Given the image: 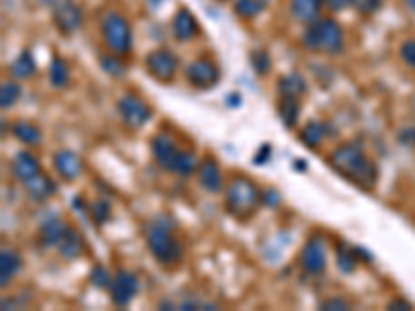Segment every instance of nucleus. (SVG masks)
Listing matches in <instances>:
<instances>
[{
    "label": "nucleus",
    "mask_w": 415,
    "mask_h": 311,
    "mask_svg": "<svg viewBox=\"0 0 415 311\" xmlns=\"http://www.w3.org/2000/svg\"><path fill=\"white\" fill-rule=\"evenodd\" d=\"M148 2H150V4H154V6H158V4H160L162 0H148Z\"/></svg>",
    "instance_id": "obj_45"
},
{
    "label": "nucleus",
    "mask_w": 415,
    "mask_h": 311,
    "mask_svg": "<svg viewBox=\"0 0 415 311\" xmlns=\"http://www.w3.org/2000/svg\"><path fill=\"white\" fill-rule=\"evenodd\" d=\"M388 310H411V305L407 301H403V299H395V301L388 303Z\"/></svg>",
    "instance_id": "obj_43"
},
{
    "label": "nucleus",
    "mask_w": 415,
    "mask_h": 311,
    "mask_svg": "<svg viewBox=\"0 0 415 311\" xmlns=\"http://www.w3.org/2000/svg\"><path fill=\"white\" fill-rule=\"evenodd\" d=\"M58 251H61V255H63L67 262H73L77 258H81L83 251H85V241H83L81 233L69 229L67 234H65V239H63L61 245H58Z\"/></svg>",
    "instance_id": "obj_21"
},
{
    "label": "nucleus",
    "mask_w": 415,
    "mask_h": 311,
    "mask_svg": "<svg viewBox=\"0 0 415 311\" xmlns=\"http://www.w3.org/2000/svg\"><path fill=\"white\" fill-rule=\"evenodd\" d=\"M48 77H50V83H52L56 89H63V87H67V85H69V77H71V73H69L67 63H65L61 56L52 58L50 69H48Z\"/></svg>",
    "instance_id": "obj_27"
},
{
    "label": "nucleus",
    "mask_w": 415,
    "mask_h": 311,
    "mask_svg": "<svg viewBox=\"0 0 415 311\" xmlns=\"http://www.w3.org/2000/svg\"><path fill=\"white\" fill-rule=\"evenodd\" d=\"M303 48L320 54H339L345 48V36L342 27L335 19H316L309 23L302 34Z\"/></svg>",
    "instance_id": "obj_2"
},
{
    "label": "nucleus",
    "mask_w": 415,
    "mask_h": 311,
    "mask_svg": "<svg viewBox=\"0 0 415 311\" xmlns=\"http://www.w3.org/2000/svg\"><path fill=\"white\" fill-rule=\"evenodd\" d=\"M324 2H326V6L330 11H342V8H347V6L353 4V0H324Z\"/></svg>",
    "instance_id": "obj_40"
},
{
    "label": "nucleus",
    "mask_w": 415,
    "mask_h": 311,
    "mask_svg": "<svg viewBox=\"0 0 415 311\" xmlns=\"http://www.w3.org/2000/svg\"><path fill=\"white\" fill-rule=\"evenodd\" d=\"M307 91V83L302 75L291 73L285 77L278 79V94L280 96H293V98H302L303 94Z\"/></svg>",
    "instance_id": "obj_25"
},
{
    "label": "nucleus",
    "mask_w": 415,
    "mask_h": 311,
    "mask_svg": "<svg viewBox=\"0 0 415 311\" xmlns=\"http://www.w3.org/2000/svg\"><path fill=\"white\" fill-rule=\"evenodd\" d=\"M270 152H272V148L268 146V144H264L262 146V150L256 154V158H254V164H266V160L270 158Z\"/></svg>",
    "instance_id": "obj_41"
},
{
    "label": "nucleus",
    "mask_w": 415,
    "mask_h": 311,
    "mask_svg": "<svg viewBox=\"0 0 415 311\" xmlns=\"http://www.w3.org/2000/svg\"><path fill=\"white\" fill-rule=\"evenodd\" d=\"M221 2H227V0H221Z\"/></svg>",
    "instance_id": "obj_47"
},
{
    "label": "nucleus",
    "mask_w": 415,
    "mask_h": 311,
    "mask_svg": "<svg viewBox=\"0 0 415 311\" xmlns=\"http://www.w3.org/2000/svg\"><path fill=\"white\" fill-rule=\"evenodd\" d=\"M39 172V164L38 160L30 152H19L15 154V160H13V174L17 177V181L21 183H27L32 177H36Z\"/></svg>",
    "instance_id": "obj_17"
},
{
    "label": "nucleus",
    "mask_w": 415,
    "mask_h": 311,
    "mask_svg": "<svg viewBox=\"0 0 415 311\" xmlns=\"http://www.w3.org/2000/svg\"><path fill=\"white\" fill-rule=\"evenodd\" d=\"M399 54H401V61H403L407 67L415 69V39H407V42H403V46H401Z\"/></svg>",
    "instance_id": "obj_36"
},
{
    "label": "nucleus",
    "mask_w": 415,
    "mask_h": 311,
    "mask_svg": "<svg viewBox=\"0 0 415 311\" xmlns=\"http://www.w3.org/2000/svg\"><path fill=\"white\" fill-rule=\"evenodd\" d=\"M187 81L195 89H212L221 81V69L208 58H197L187 67Z\"/></svg>",
    "instance_id": "obj_9"
},
{
    "label": "nucleus",
    "mask_w": 415,
    "mask_h": 311,
    "mask_svg": "<svg viewBox=\"0 0 415 311\" xmlns=\"http://www.w3.org/2000/svg\"><path fill=\"white\" fill-rule=\"evenodd\" d=\"M197 183L208 193H218L223 189V172L214 158H206L197 166Z\"/></svg>",
    "instance_id": "obj_13"
},
{
    "label": "nucleus",
    "mask_w": 415,
    "mask_h": 311,
    "mask_svg": "<svg viewBox=\"0 0 415 311\" xmlns=\"http://www.w3.org/2000/svg\"><path fill=\"white\" fill-rule=\"evenodd\" d=\"M151 156L154 160L158 162V166H162L164 170L173 172L175 170V162H177V156H179V148L175 146L173 137H168L166 133H160V135H154L151 137Z\"/></svg>",
    "instance_id": "obj_12"
},
{
    "label": "nucleus",
    "mask_w": 415,
    "mask_h": 311,
    "mask_svg": "<svg viewBox=\"0 0 415 311\" xmlns=\"http://www.w3.org/2000/svg\"><path fill=\"white\" fill-rule=\"evenodd\" d=\"M199 34V23L195 15L187 8H179V13L173 19V36L179 42H189Z\"/></svg>",
    "instance_id": "obj_15"
},
{
    "label": "nucleus",
    "mask_w": 415,
    "mask_h": 311,
    "mask_svg": "<svg viewBox=\"0 0 415 311\" xmlns=\"http://www.w3.org/2000/svg\"><path fill=\"white\" fill-rule=\"evenodd\" d=\"M228 104H230V106H237V104H241V98H237V96H230V98H228Z\"/></svg>",
    "instance_id": "obj_44"
},
{
    "label": "nucleus",
    "mask_w": 415,
    "mask_h": 311,
    "mask_svg": "<svg viewBox=\"0 0 415 311\" xmlns=\"http://www.w3.org/2000/svg\"><path fill=\"white\" fill-rule=\"evenodd\" d=\"M252 67L258 75H268L270 69H272V61H270V54L266 50H254L252 52Z\"/></svg>",
    "instance_id": "obj_33"
},
{
    "label": "nucleus",
    "mask_w": 415,
    "mask_h": 311,
    "mask_svg": "<svg viewBox=\"0 0 415 311\" xmlns=\"http://www.w3.org/2000/svg\"><path fill=\"white\" fill-rule=\"evenodd\" d=\"M407 4H409L411 8H415V0H407Z\"/></svg>",
    "instance_id": "obj_46"
},
{
    "label": "nucleus",
    "mask_w": 415,
    "mask_h": 311,
    "mask_svg": "<svg viewBox=\"0 0 415 311\" xmlns=\"http://www.w3.org/2000/svg\"><path fill=\"white\" fill-rule=\"evenodd\" d=\"M337 266H339L340 272H353L357 268V251L349 249L345 245H339V249H337Z\"/></svg>",
    "instance_id": "obj_30"
},
{
    "label": "nucleus",
    "mask_w": 415,
    "mask_h": 311,
    "mask_svg": "<svg viewBox=\"0 0 415 311\" xmlns=\"http://www.w3.org/2000/svg\"><path fill=\"white\" fill-rule=\"evenodd\" d=\"M113 278L111 272L104 268V266H94L92 268V272H89V282L94 284V286H98V288H111V284H113Z\"/></svg>",
    "instance_id": "obj_34"
},
{
    "label": "nucleus",
    "mask_w": 415,
    "mask_h": 311,
    "mask_svg": "<svg viewBox=\"0 0 415 311\" xmlns=\"http://www.w3.org/2000/svg\"><path fill=\"white\" fill-rule=\"evenodd\" d=\"M328 162L339 174L357 183L359 187H364V189L376 187V164L366 156L359 144H342L339 148H335L328 156Z\"/></svg>",
    "instance_id": "obj_1"
},
{
    "label": "nucleus",
    "mask_w": 415,
    "mask_h": 311,
    "mask_svg": "<svg viewBox=\"0 0 415 311\" xmlns=\"http://www.w3.org/2000/svg\"><path fill=\"white\" fill-rule=\"evenodd\" d=\"M399 141H401L403 146H411V148H415V127L403 129V131L399 133Z\"/></svg>",
    "instance_id": "obj_39"
},
{
    "label": "nucleus",
    "mask_w": 415,
    "mask_h": 311,
    "mask_svg": "<svg viewBox=\"0 0 415 311\" xmlns=\"http://www.w3.org/2000/svg\"><path fill=\"white\" fill-rule=\"evenodd\" d=\"M171 218H156L146 229V245L160 264H175L181 258V245L171 234Z\"/></svg>",
    "instance_id": "obj_4"
},
{
    "label": "nucleus",
    "mask_w": 415,
    "mask_h": 311,
    "mask_svg": "<svg viewBox=\"0 0 415 311\" xmlns=\"http://www.w3.org/2000/svg\"><path fill=\"white\" fill-rule=\"evenodd\" d=\"M100 34H102L104 44L109 46V50L113 54L125 56V54L131 52V46H133L131 25L123 15L114 13V11L106 13L102 23H100Z\"/></svg>",
    "instance_id": "obj_5"
},
{
    "label": "nucleus",
    "mask_w": 415,
    "mask_h": 311,
    "mask_svg": "<svg viewBox=\"0 0 415 311\" xmlns=\"http://www.w3.org/2000/svg\"><path fill=\"white\" fill-rule=\"evenodd\" d=\"M322 310L326 311H347L351 310V303L347 299H340V297H335V299H326L322 303Z\"/></svg>",
    "instance_id": "obj_38"
},
{
    "label": "nucleus",
    "mask_w": 415,
    "mask_h": 311,
    "mask_svg": "<svg viewBox=\"0 0 415 311\" xmlns=\"http://www.w3.org/2000/svg\"><path fill=\"white\" fill-rule=\"evenodd\" d=\"M21 270V255L13 249H2L0 253V286H8L15 274Z\"/></svg>",
    "instance_id": "obj_19"
},
{
    "label": "nucleus",
    "mask_w": 415,
    "mask_h": 311,
    "mask_svg": "<svg viewBox=\"0 0 415 311\" xmlns=\"http://www.w3.org/2000/svg\"><path fill=\"white\" fill-rule=\"evenodd\" d=\"M116 110L123 118V122L129 127V129H140L144 127L151 117V108L137 96L133 94H127L123 96L118 102H116Z\"/></svg>",
    "instance_id": "obj_6"
},
{
    "label": "nucleus",
    "mask_w": 415,
    "mask_h": 311,
    "mask_svg": "<svg viewBox=\"0 0 415 311\" xmlns=\"http://www.w3.org/2000/svg\"><path fill=\"white\" fill-rule=\"evenodd\" d=\"M54 168L65 181H77L83 172V160L71 150H61L54 154Z\"/></svg>",
    "instance_id": "obj_14"
},
{
    "label": "nucleus",
    "mask_w": 415,
    "mask_h": 311,
    "mask_svg": "<svg viewBox=\"0 0 415 311\" xmlns=\"http://www.w3.org/2000/svg\"><path fill=\"white\" fill-rule=\"evenodd\" d=\"M197 166H199V162H197L195 154L181 150L179 156H177V162H175V170L173 172H177L181 177H189V174L197 172Z\"/></svg>",
    "instance_id": "obj_28"
},
{
    "label": "nucleus",
    "mask_w": 415,
    "mask_h": 311,
    "mask_svg": "<svg viewBox=\"0 0 415 311\" xmlns=\"http://www.w3.org/2000/svg\"><path fill=\"white\" fill-rule=\"evenodd\" d=\"M69 231L67 222L65 220H58V218H50L48 222L42 224V231H39V241L44 247H58L61 241L65 239V234Z\"/></svg>",
    "instance_id": "obj_18"
},
{
    "label": "nucleus",
    "mask_w": 415,
    "mask_h": 311,
    "mask_svg": "<svg viewBox=\"0 0 415 311\" xmlns=\"http://www.w3.org/2000/svg\"><path fill=\"white\" fill-rule=\"evenodd\" d=\"M353 6L361 15H374L378 8L382 6V0H353Z\"/></svg>",
    "instance_id": "obj_37"
},
{
    "label": "nucleus",
    "mask_w": 415,
    "mask_h": 311,
    "mask_svg": "<svg viewBox=\"0 0 415 311\" xmlns=\"http://www.w3.org/2000/svg\"><path fill=\"white\" fill-rule=\"evenodd\" d=\"M324 0H291V15L302 23H314L320 17Z\"/></svg>",
    "instance_id": "obj_20"
},
{
    "label": "nucleus",
    "mask_w": 415,
    "mask_h": 311,
    "mask_svg": "<svg viewBox=\"0 0 415 311\" xmlns=\"http://www.w3.org/2000/svg\"><path fill=\"white\" fill-rule=\"evenodd\" d=\"M260 201H262V193H260L258 185L247 177H235L225 189L227 212L239 220L249 218L256 212Z\"/></svg>",
    "instance_id": "obj_3"
},
{
    "label": "nucleus",
    "mask_w": 415,
    "mask_h": 311,
    "mask_svg": "<svg viewBox=\"0 0 415 311\" xmlns=\"http://www.w3.org/2000/svg\"><path fill=\"white\" fill-rule=\"evenodd\" d=\"M326 241L322 234H311L307 239V243L303 245L302 255H299V264L305 272L309 274H322L326 270Z\"/></svg>",
    "instance_id": "obj_7"
},
{
    "label": "nucleus",
    "mask_w": 415,
    "mask_h": 311,
    "mask_svg": "<svg viewBox=\"0 0 415 311\" xmlns=\"http://www.w3.org/2000/svg\"><path fill=\"white\" fill-rule=\"evenodd\" d=\"M25 185V189H27V195L34 199V201H46V199H50L54 191H56V187H54V183H52V179L48 177V174H44L42 170H39L36 177H32L27 183H23Z\"/></svg>",
    "instance_id": "obj_16"
},
{
    "label": "nucleus",
    "mask_w": 415,
    "mask_h": 311,
    "mask_svg": "<svg viewBox=\"0 0 415 311\" xmlns=\"http://www.w3.org/2000/svg\"><path fill=\"white\" fill-rule=\"evenodd\" d=\"M100 65H102V69L111 75V77H123L125 75V71H127V67H125V63L118 58V54H114V56H102L100 58Z\"/></svg>",
    "instance_id": "obj_32"
},
{
    "label": "nucleus",
    "mask_w": 415,
    "mask_h": 311,
    "mask_svg": "<svg viewBox=\"0 0 415 311\" xmlns=\"http://www.w3.org/2000/svg\"><path fill=\"white\" fill-rule=\"evenodd\" d=\"M36 61H34V56L30 54V52H21L15 61H13V65H11V75L15 79H30L34 73H36Z\"/></svg>",
    "instance_id": "obj_26"
},
{
    "label": "nucleus",
    "mask_w": 415,
    "mask_h": 311,
    "mask_svg": "<svg viewBox=\"0 0 415 311\" xmlns=\"http://www.w3.org/2000/svg\"><path fill=\"white\" fill-rule=\"evenodd\" d=\"M11 131H13V135H15L21 144H25V146H38L39 141H42V131H39L34 122L15 120L13 127H11Z\"/></svg>",
    "instance_id": "obj_23"
},
{
    "label": "nucleus",
    "mask_w": 415,
    "mask_h": 311,
    "mask_svg": "<svg viewBox=\"0 0 415 311\" xmlns=\"http://www.w3.org/2000/svg\"><path fill=\"white\" fill-rule=\"evenodd\" d=\"M19 96H21V87L15 81L2 83V87H0V106L4 110L11 108V106H15V102L19 100Z\"/></svg>",
    "instance_id": "obj_31"
},
{
    "label": "nucleus",
    "mask_w": 415,
    "mask_h": 311,
    "mask_svg": "<svg viewBox=\"0 0 415 311\" xmlns=\"http://www.w3.org/2000/svg\"><path fill=\"white\" fill-rule=\"evenodd\" d=\"M302 115V102L293 96H280L278 100V117L287 129H293Z\"/></svg>",
    "instance_id": "obj_22"
},
{
    "label": "nucleus",
    "mask_w": 415,
    "mask_h": 311,
    "mask_svg": "<svg viewBox=\"0 0 415 311\" xmlns=\"http://www.w3.org/2000/svg\"><path fill=\"white\" fill-rule=\"evenodd\" d=\"M262 201H264V203H268V205H276V203L280 201V197H278V193H276V191L268 189L266 193H262Z\"/></svg>",
    "instance_id": "obj_42"
},
{
    "label": "nucleus",
    "mask_w": 415,
    "mask_h": 311,
    "mask_svg": "<svg viewBox=\"0 0 415 311\" xmlns=\"http://www.w3.org/2000/svg\"><path fill=\"white\" fill-rule=\"evenodd\" d=\"M324 135H326L324 122H320V120H309V122L302 129L299 139H302V144L305 148H318V146L322 144Z\"/></svg>",
    "instance_id": "obj_24"
},
{
    "label": "nucleus",
    "mask_w": 415,
    "mask_h": 311,
    "mask_svg": "<svg viewBox=\"0 0 415 311\" xmlns=\"http://www.w3.org/2000/svg\"><path fill=\"white\" fill-rule=\"evenodd\" d=\"M177 65H179L177 56L171 50H166V48L151 50L150 54L146 56V71L156 81H162V83H168L171 79L175 77Z\"/></svg>",
    "instance_id": "obj_8"
},
{
    "label": "nucleus",
    "mask_w": 415,
    "mask_h": 311,
    "mask_svg": "<svg viewBox=\"0 0 415 311\" xmlns=\"http://www.w3.org/2000/svg\"><path fill=\"white\" fill-rule=\"evenodd\" d=\"M52 17H54L56 27L67 36L75 34L83 23V13L73 0H58L54 11H52Z\"/></svg>",
    "instance_id": "obj_10"
},
{
    "label": "nucleus",
    "mask_w": 415,
    "mask_h": 311,
    "mask_svg": "<svg viewBox=\"0 0 415 311\" xmlns=\"http://www.w3.org/2000/svg\"><path fill=\"white\" fill-rule=\"evenodd\" d=\"M92 218L98 222V224H104L109 218H111V203L106 201V199H98V201H94L92 203Z\"/></svg>",
    "instance_id": "obj_35"
},
{
    "label": "nucleus",
    "mask_w": 415,
    "mask_h": 311,
    "mask_svg": "<svg viewBox=\"0 0 415 311\" xmlns=\"http://www.w3.org/2000/svg\"><path fill=\"white\" fill-rule=\"evenodd\" d=\"M137 288H140V282H137L135 274L118 270L113 278V284H111V301L116 307H125L133 301V297L137 295Z\"/></svg>",
    "instance_id": "obj_11"
},
{
    "label": "nucleus",
    "mask_w": 415,
    "mask_h": 311,
    "mask_svg": "<svg viewBox=\"0 0 415 311\" xmlns=\"http://www.w3.org/2000/svg\"><path fill=\"white\" fill-rule=\"evenodd\" d=\"M266 0H237L235 2V13L241 19H254L262 13Z\"/></svg>",
    "instance_id": "obj_29"
}]
</instances>
